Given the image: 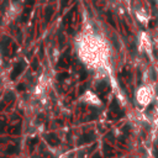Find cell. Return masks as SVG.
I'll use <instances>...</instances> for the list:
<instances>
[{"label": "cell", "instance_id": "1", "mask_svg": "<svg viewBox=\"0 0 158 158\" xmlns=\"http://www.w3.org/2000/svg\"><path fill=\"white\" fill-rule=\"evenodd\" d=\"M136 100L139 105L142 106H147L149 105L153 99H154V89L152 85H141L137 90H136Z\"/></svg>", "mask_w": 158, "mask_h": 158}, {"label": "cell", "instance_id": "2", "mask_svg": "<svg viewBox=\"0 0 158 158\" xmlns=\"http://www.w3.org/2000/svg\"><path fill=\"white\" fill-rule=\"evenodd\" d=\"M23 68H25V62H20V63H17V64L15 65L14 70H12L11 79H12V80H14V79H16V78L20 75V73L23 70Z\"/></svg>", "mask_w": 158, "mask_h": 158}, {"label": "cell", "instance_id": "3", "mask_svg": "<svg viewBox=\"0 0 158 158\" xmlns=\"http://www.w3.org/2000/svg\"><path fill=\"white\" fill-rule=\"evenodd\" d=\"M46 141L51 144V146H57L59 143V138L53 135V133H49V135H46Z\"/></svg>", "mask_w": 158, "mask_h": 158}, {"label": "cell", "instance_id": "4", "mask_svg": "<svg viewBox=\"0 0 158 158\" xmlns=\"http://www.w3.org/2000/svg\"><path fill=\"white\" fill-rule=\"evenodd\" d=\"M38 142V138H32L30 142H28V144H30V147H33V144H36Z\"/></svg>", "mask_w": 158, "mask_h": 158}, {"label": "cell", "instance_id": "5", "mask_svg": "<svg viewBox=\"0 0 158 158\" xmlns=\"http://www.w3.org/2000/svg\"><path fill=\"white\" fill-rule=\"evenodd\" d=\"M4 127H5V121H4V120H1V121H0V130H2Z\"/></svg>", "mask_w": 158, "mask_h": 158}, {"label": "cell", "instance_id": "6", "mask_svg": "<svg viewBox=\"0 0 158 158\" xmlns=\"http://www.w3.org/2000/svg\"><path fill=\"white\" fill-rule=\"evenodd\" d=\"M17 88H19V90H25V85L23 84H20Z\"/></svg>", "mask_w": 158, "mask_h": 158}]
</instances>
